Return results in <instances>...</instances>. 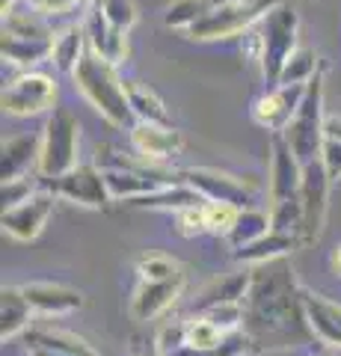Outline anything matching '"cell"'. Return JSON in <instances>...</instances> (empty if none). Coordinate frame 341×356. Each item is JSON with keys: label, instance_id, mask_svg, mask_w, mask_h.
Masks as SVG:
<instances>
[{"label": "cell", "instance_id": "1", "mask_svg": "<svg viewBox=\"0 0 341 356\" xmlns=\"http://www.w3.org/2000/svg\"><path fill=\"white\" fill-rule=\"evenodd\" d=\"M300 288L294 280V270L285 259L264 261L252 270V285L244 300L247 321L258 330H285L297 312H303Z\"/></svg>", "mask_w": 341, "mask_h": 356}, {"label": "cell", "instance_id": "2", "mask_svg": "<svg viewBox=\"0 0 341 356\" xmlns=\"http://www.w3.org/2000/svg\"><path fill=\"white\" fill-rule=\"evenodd\" d=\"M72 81H74V89L86 98V104L101 119H107L113 128H131L137 122L128 102L125 81L119 77L116 65L110 60L98 57L95 51H86V57L72 74Z\"/></svg>", "mask_w": 341, "mask_h": 356}, {"label": "cell", "instance_id": "3", "mask_svg": "<svg viewBox=\"0 0 341 356\" xmlns=\"http://www.w3.org/2000/svg\"><path fill=\"white\" fill-rule=\"evenodd\" d=\"M300 184H303V163L285 143L282 134H273L270 146V170H267V199L273 229L300 235L303 208H300Z\"/></svg>", "mask_w": 341, "mask_h": 356}, {"label": "cell", "instance_id": "4", "mask_svg": "<svg viewBox=\"0 0 341 356\" xmlns=\"http://www.w3.org/2000/svg\"><path fill=\"white\" fill-rule=\"evenodd\" d=\"M81 158V122L69 107H53L39 140V181H51L72 172Z\"/></svg>", "mask_w": 341, "mask_h": 356}, {"label": "cell", "instance_id": "5", "mask_svg": "<svg viewBox=\"0 0 341 356\" xmlns=\"http://www.w3.org/2000/svg\"><path fill=\"white\" fill-rule=\"evenodd\" d=\"M282 137H285V143L291 146V152L297 154V161H300L303 166L321 158V149H324V140H326L324 69L309 81V89H306V95H303V104L294 113L291 125L285 128Z\"/></svg>", "mask_w": 341, "mask_h": 356}, {"label": "cell", "instance_id": "6", "mask_svg": "<svg viewBox=\"0 0 341 356\" xmlns=\"http://www.w3.org/2000/svg\"><path fill=\"white\" fill-rule=\"evenodd\" d=\"M285 0H226L223 6H217L211 15L199 18L193 27H187V39L193 42H223L244 36L256 24L267 18L270 9H276Z\"/></svg>", "mask_w": 341, "mask_h": 356}, {"label": "cell", "instance_id": "7", "mask_svg": "<svg viewBox=\"0 0 341 356\" xmlns=\"http://www.w3.org/2000/svg\"><path fill=\"white\" fill-rule=\"evenodd\" d=\"M258 60H261V72L270 83L279 81L282 65L288 63L291 54L300 48V15L291 3H279L276 9H270L267 18L258 24Z\"/></svg>", "mask_w": 341, "mask_h": 356}, {"label": "cell", "instance_id": "8", "mask_svg": "<svg viewBox=\"0 0 341 356\" xmlns=\"http://www.w3.org/2000/svg\"><path fill=\"white\" fill-rule=\"evenodd\" d=\"M57 81L45 72H21L15 81H9L0 95V104L9 116L27 119V116H42L57 107Z\"/></svg>", "mask_w": 341, "mask_h": 356}, {"label": "cell", "instance_id": "9", "mask_svg": "<svg viewBox=\"0 0 341 356\" xmlns=\"http://www.w3.org/2000/svg\"><path fill=\"white\" fill-rule=\"evenodd\" d=\"M329 178L324 161L317 158L303 166V184H300V208H303V222H300V241L317 243L326 226V211H329Z\"/></svg>", "mask_w": 341, "mask_h": 356}, {"label": "cell", "instance_id": "10", "mask_svg": "<svg viewBox=\"0 0 341 356\" xmlns=\"http://www.w3.org/2000/svg\"><path fill=\"white\" fill-rule=\"evenodd\" d=\"M45 184H48V191H53L60 199H65V202H72V205H81V208L98 211V208H107L113 202L101 166H81L78 163L72 172L51 178Z\"/></svg>", "mask_w": 341, "mask_h": 356}, {"label": "cell", "instance_id": "11", "mask_svg": "<svg viewBox=\"0 0 341 356\" xmlns=\"http://www.w3.org/2000/svg\"><path fill=\"white\" fill-rule=\"evenodd\" d=\"M178 175H181V181L190 184L202 199H211V202H235L240 208L256 205L252 187L232 172L214 170V166H187Z\"/></svg>", "mask_w": 341, "mask_h": 356}, {"label": "cell", "instance_id": "12", "mask_svg": "<svg viewBox=\"0 0 341 356\" xmlns=\"http://www.w3.org/2000/svg\"><path fill=\"white\" fill-rule=\"evenodd\" d=\"M57 199L60 196L45 187V191H36L33 196H27L24 202H18L13 208H3V232L18 243L36 241L42 232H45L48 220L53 217Z\"/></svg>", "mask_w": 341, "mask_h": 356}, {"label": "cell", "instance_id": "13", "mask_svg": "<svg viewBox=\"0 0 341 356\" xmlns=\"http://www.w3.org/2000/svg\"><path fill=\"white\" fill-rule=\"evenodd\" d=\"M306 89H309V83H276L273 92L256 98V104L249 110L252 122L270 134H285V128L291 125L294 113L303 104Z\"/></svg>", "mask_w": 341, "mask_h": 356}, {"label": "cell", "instance_id": "14", "mask_svg": "<svg viewBox=\"0 0 341 356\" xmlns=\"http://www.w3.org/2000/svg\"><path fill=\"white\" fill-rule=\"evenodd\" d=\"M187 276H172V280H140L134 297H131V318L137 324H149V321H158L163 312H169L175 306V300L184 291Z\"/></svg>", "mask_w": 341, "mask_h": 356}, {"label": "cell", "instance_id": "15", "mask_svg": "<svg viewBox=\"0 0 341 356\" xmlns=\"http://www.w3.org/2000/svg\"><path fill=\"white\" fill-rule=\"evenodd\" d=\"M300 303L303 321L309 324L312 336L329 350H341V303L312 291V288H300Z\"/></svg>", "mask_w": 341, "mask_h": 356}, {"label": "cell", "instance_id": "16", "mask_svg": "<svg viewBox=\"0 0 341 356\" xmlns=\"http://www.w3.org/2000/svg\"><path fill=\"white\" fill-rule=\"evenodd\" d=\"M104 178H107V187H110L113 202H122V199H125V202H134V199H142V196H149V193H155V191H160V187L169 184L160 172L142 166L140 161L128 163V166H113V170H104Z\"/></svg>", "mask_w": 341, "mask_h": 356}, {"label": "cell", "instance_id": "17", "mask_svg": "<svg viewBox=\"0 0 341 356\" xmlns=\"http://www.w3.org/2000/svg\"><path fill=\"white\" fill-rule=\"evenodd\" d=\"M131 146L140 158H146L149 163L169 161L181 152L184 140L172 125H160V122H134L131 125Z\"/></svg>", "mask_w": 341, "mask_h": 356}, {"label": "cell", "instance_id": "18", "mask_svg": "<svg viewBox=\"0 0 341 356\" xmlns=\"http://www.w3.org/2000/svg\"><path fill=\"white\" fill-rule=\"evenodd\" d=\"M21 291L27 294L30 306L42 318L72 315V312H78L83 306V294L78 288H69L63 282H30V285H21Z\"/></svg>", "mask_w": 341, "mask_h": 356}, {"label": "cell", "instance_id": "19", "mask_svg": "<svg viewBox=\"0 0 341 356\" xmlns=\"http://www.w3.org/2000/svg\"><path fill=\"white\" fill-rule=\"evenodd\" d=\"M86 39H90V51H95L98 57L110 60L113 65L128 60V33L119 30L116 24H110L107 15L101 13V6H95L83 21Z\"/></svg>", "mask_w": 341, "mask_h": 356}, {"label": "cell", "instance_id": "20", "mask_svg": "<svg viewBox=\"0 0 341 356\" xmlns=\"http://www.w3.org/2000/svg\"><path fill=\"white\" fill-rule=\"evenodd\" d=\"M297 247H303L300 235H294V232H279V229H270L267 235H261L258 241L247 243V247L240 250H232V259L244 267H258L264 261H276V259H285V255H291Z\"/></svg>", "mask_w": 341, "mask_h": 356}, {"label": "cell", "instance_id": "21", "mask_svg": "<svg viewBox=\"0 0 341 356\" xmlns=\"http://www.w3.org/2000/svg\"><path fill=\"white\" fill-rule=\"evenodd\" d=\"M33 318H36V309L30 306L21 285H6L0 291V339L9 341L15 336H24L33 327Z\"/></svg>", "mask_w": 341, "mask_h": 356}, {"label": "cell", "instance_id": "22", "mask_svg": "<svg viewBox=\"0 0 341 356\" xmlns=\"http://www.w3.org/2000/svg\"><path fill=\"white\" fill-rule=\"evenodd\" d=\"M27 350H51L65 356H101L86 339L74 336L69 330H53V327H30L24 332Z\"/></svg>", "mask_w": 341, "mask_h": 356}, {"label": "cell", "instance_id": "23", "mask_svg": "<svg viewBox=\"0 0 341 356\" xmlns=\"http://www.w3.org/2000/svg\"><path fill=\"white\" fill-rule=\"evenodd\" d=\"M90 51V39H86V27L83 24H69L53 33L51 42V60L53 69L63 74H74V69L81 65V60Z\"/></svg>", "mask_w": 341, "mask_h": 356}, {"label": "cell", "instance_id": "24", "mask_svg": "<svg viewBox=\"0 0 341 356\" xmlns=\"http://www.w3.org/2000/svg\"><path fill=\"white\" fill-rule=\"evenodd\" d=\"M39 140H42V134H21V137H13V140L3 143V163H0V175H3V181L36 172Z\"/></svg>", "mask_w": 341, "mask_h": 356}, {"label": "cell", "instance_id": "25", "mask_svg": "<svg viewBox=\"0 0 341 356\" xmlns=\"http://www.w3.org/2000/svg\"><path fill=\"white\" fill-rule=\"evenodd\" d=\"M252 285V270L244 267L238 273H228L226 280H217L208 288H202V294L196 297V312H202L208 306H219V303H244Z\"/></svg>", "mask_w": 341, "mask_h": 356}, {"label": "cell", "instance_id": "26", "mask_svg": "<svg viewBox=\"0 0 341 356\" xmlns=\"http://www.w3.org/2000/svg\"><path fill=\"white\" fill-rule=\"evenodd\" d=\"M51 39H30V36H13V33H3L0 39V51H3V60L21 65V69H33L42 60H51Z\"/></svg>", "mask_w": 341, "mask_h": 356}, {"label": "cell", "instance_id": "27", "mask_svg": "<svg viewBox=\"0 0 341 356\" xmlns=\"http://www.w3.org/2000/svg\"><path fill=\"white\" fill-rule=\"evenodd\" d=\"M125 89H128V102H131V110H134L137 122H160V125H172L167 104H163V98L151 86L140 83V81H125Z\"/></svg>", "mask_w": 341, "mask_h": 356}, {"label": "cell", "instance_id": "28", "mask_svg": "<svg viewBox=\"0 0 341 356\" xmlns=\"http://www.w3.org/2000/svg\"><path fill=\"white\" fill-rule=\"evenodd\" d=\"M273 229V217L270 211H261L258 205H249V208H240V217L235 222L232 235H228V250H240L247 247V243L258 241L261 235H267V232Z\"/></svg>", "mask_w": 341, "mask_h": 356}, {"label": "cell", "instance_id": "29", "mask_svg": "<svg viewBox=\"0 0 341 356\" xmlns=\"http://www.w3.org/2000/svg\"><path fill=\"white\" fill-rule=\"evenodd\" d=\"M226 0H175V3L167 9L163 15V24L172 27V30H187L193 27L199 18L211 15L217 6H223Z\"/></svg>", "mask_w": 341, "mask_h": 356}, {"label": "cell", "instance_id": "30", "mask_svg": "<svg viewBox=\"0 0 341 356\" xmlns=\"http://www.w3.org/2000/svg\"><path fill=\"white\" fill-rule=\"evenodd\" d=\"M226 339H228V332H223L211 318L199 315V312H196V318L184 321V344H190V348L211 350V348H219Z\"/></svg>", "mask_w": 341, "mask_h": 356}, {"label": "cell", "instance_id": "31", "mask_svg": "<svg viewBox=\"0 0 341 356\" xmlns=\"http://www.w3.org/2000/svg\"><path fill=\"white\" fill-rule=\"evenodd\" d=\"M3 33H13V36H30V39H51L53 30L42 21V13L30 9V13H18L13 6L9 13H3Z\"/></svg>", "mask_w": 341, "mask_h": 356}, {"label": "cell", "instance_id": "32", "mask_svg": "<svg viewBox=\"0 0 341 356\" xmlns=\"http://www.w3.org/2000/svg\"><path fill=\"white\" fill-rule=\"evenodd\" d=\"M317 72H321V60H317L315 48H297L288 57V63L282 65L276 83H309Z\"/></svg>", "mask_w": 341, "mask_h": 356}, {"label": "cell", "instance_id": "33", "mask_svg": "<svg viewBox=\"0 0 341 356\" xmlns=\"http://www.w3.org/2000/svg\"><path fill=\"white\" fill-rule=\"evenodd\" d=\"M205 222H208V232L211 235H219V238H228L235 229V222L240 217V205L235 202H211L205 199Z\"/></svg>", "mask_w": 341, "mask_h": 356}, {"label": "cell", "instance_id": "34", "mask_svg": "<svg viewBox=\"0 0 341 356\" xmlns=\"http://www.w3.org/2000/svg\"><path fill=\"white\" fill-rule=\"evenodd\" d=\"M137 273L140 280H172V276H181V264L169 259L163 252H146L137 259Z\"/></svg>", "mask_w": 341, "mask_h": 356}, {"label": "cell", "instance_id": "35", "mask_svg": "<svg viewBox=\"0 0 341 356\" xmlns=\"http://www.w3.org/2000/svg\"><path fill=\"white\" fill-rule=\"evenodd\" d=\"M202 205H205V202L175 211V229H178V235H184V238H196V235H205V232H208L205 208H202Z\"/></svg>", "mask_w": 341, "mask_h": 356}, {"label": "cell", "instance_id": "36", "mask_svg": "<svg viewBox=\"0 0 341 356\" xmlns=\"http://www.w3.org/2000/svg\"><path fill=\"white\" fill-rule=\"evenodd\" d=\"M101 13L107 15L110 24H116L125 33L137 24V6L131 0H107V3H101Z\"/></svg>", "mask_w": 341, "mask_h": 356}, {"label": "cell", "instance_id": "37", "mask_svg": "<svg viewBox=\"0 0 341 356\" xmlns=\"http://www.w3.org/2000/svg\"><path fill=\"white\" fill-rule=\"evenodd\" d=\"M36 172L30 175H21V178H9V181H3V208H13L18 202H24L27 196L36 193Z\"/></svg>", "mask_w": 341, "mask_h": 356}, {"label": "cell", "instance_id": "38", "mask_svg": "<svg viewBox=\"0 0 341 356\" xmlns=\"http://www.w3.org/2000/svg\"><path fill=\"white\" fill-rule=\"evenodd\" d=\"M321 161H324V166H326L329 178H333V181H341V140H333V137L324 140Z\"/></svg>", "mask_w": 341, "mask_h": 356}, {"label": "cell", "instance_id": "39", "mask_svg": "<svg viewBox=\"0 0 341 356\" xmlns=\"http://www.w3.org/2000/svg\"><path fill=\"white\" fill-rule=\"evenodd\" d=\"M27 3L42 15H63V13H72L81 0H27Z\"/></svg>", "mask_w": 341, "mask_h": 356}, {"label": "cell", "instance_id": "40", "mask_svg": "<svg viewBox=\"0 0 341 356\" xmlns=\"http://www.w3.org/2000/svg\"><path fill=\"white\" fill-rule=\"evenodd\" d=\"M134 356H163V350L158 348V339H151V341H142L134 348Z\"/></svg>", "mask_w": 341, "mask_h": 356}, {"label": "cell", "instance_id": "41", "mask_svg": "<svg viewBox=\"0 0 341 356\" xmlns=\"http://www.w3.org/2000/svg\"><path fill=\"white\" fill-rule=\"evenodd\" d=\"M326 137L341 140V116H326Z\"/></svg>", "mask_w": 341, "mask_h": 356}, {"label": "cell", "instance_id": "42", "mask_svg": "<svg viewBox=\"0 0 341 356\" xmlns=\"http://www.w3.org/2000/svg\"><path fill=\"white\" fill-rule=\"evenodd\" d=\"M333 267H335V273H341V247H335L333 252Z\"/></svg>", "mask_w": 341, "mask_h": 356}, {"label": "cell", "instance_id": "43", "mask_svg": "<svg viewBox=\"0 0 341 356\" xmlns=\"http://www.w3.org/2000/svg\"><path fill=\"white\" fill-rule=\"evenodd\" d=\"M27 356H65V353H51V350H27Z\"/></svg>", "mask_w": 341, "mask_h": 356}, {"label": "cell", "instance_id": "44", "mask_svg": "<svg viewBox=\"0 0 341 356\" xmlns=\"http://www.w3.org/2000/svg\"><path fill=\"white\" fill-rule=\"evenodd\" d=\"M92 3H95V6H101V3H107V0H92Z\"/></svg>", "mask_w": 341, "mask_h": 356}]
</instances>
